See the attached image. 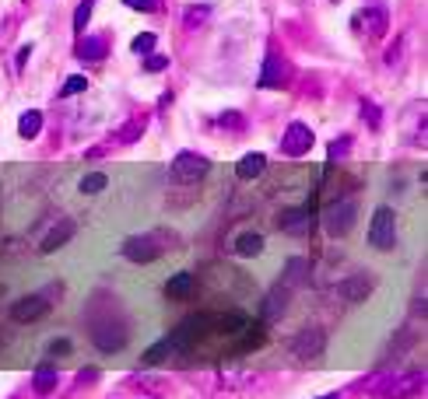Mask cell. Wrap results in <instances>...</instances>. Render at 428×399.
I'll return each instance as SVG.
<instances>
[{
	"mask_svg": "<svg viewBox=\"0 0 428 399\" xmlns=\"http://www.w3.org/2000/svg\"><path fill=\"white\" fill-rule=\"evenodd\" d=\"M355 217H358V203L351 197H344V200H337V203H330L327 210H323V228H327V235H347L351 228H355Z\"/></svg>",
	"mask_w": 428,
	"mask_h": 399,
	"instance_id": "1",
	"label": "cell"
},
{
	"mask_svg": "<svg viewBox=\"0 0 428 399\" xmlns=\"http://www.w3.org/2000/svg\"><path fill=\"white\" fill-rule=\"evenodd\" d=\"M369 245L372 249H393L397 245V214L393 207H376L369 224Z\"/></svg>",
	"mask_w": 428,
	"mask_h": 399,
	"instance_id": "2",
	"label": "cell"
},
{
	"mask_svg": "<svg viewBox=\"0 0 428 399\" xmlns=\"http://www.w3.org/2000/svg\"><path fill=\"white\" fill-rule=\"evenodd\" d=\"M208 168H211V161L204 158V155H193V151H183V155L172 158V175L179 182H197V179L208 175Z\"/></svg>",
	"mask_w": 428,
	"mask_h": 399,
	"instance_id": "3",
	"label": "cell"
},
{
	"mask_svg": "<svg viewBox=\"0 0 428 399\" xmlns=\"http://www.w3.org/2000/svg\"><path fill=\"white\" fill-rule=\"evenodd\" d=\"M312 130L305 126V123H292L288 130H285V137H281V155H288V158H302V155H309V147H312Z\"/></svg>",
	"mask_w": 428,
	"mask_h": 399,
	"instance_id": "4",
	"label": "cell"
},
{
	"mask_svg": "<svg viewBox=\"0 0 428 399\" xmlns=\"http://www.w3.org/2000/svg\"><path fill=\"white\" fill-rule=\"evenodd\" d=\"M123 256L130 263H155L162 256V245L155 235H133V239L123 242Z\"/></svg>",
	"mask_w": 428,
	"mask_h": 399,
	"instance_id": "5",
	"label": "cell"
},
{
	"mask_svg": "<svg viewBox=\"0 0 428 399\" xmlns=\"http://www.w3.org/2000/svg\"><path fill=\"white\" fill-rule=\"evenodd\" d=\"M91 336H95V347L102 354H113V351H123L127 343V326L123 322H102V326H91Z\"/></svg>",
	"mask_w": 428,
	"mask_h": 399,
	"instance_id": "6",
	"label": "cell"
},
{
	"mask_svg": "<svg viewBox=\"0 0 428 399\" xmlns=\"http://www.w3.org/2000/svg\"><path fill=\"white\" fill-rule=\"evenodd\" d=\"M312 221H316V214H312L309 203H305V207H295V210H281V217H277L281 232H288V235H309V232H312Z\"/></svg>",
	"mask_w": 428,
	"mask_h": 399,
	"instance_id": "7",
	"label": "cell"
},
{
	"mask_svg": "<svg viewBox=\"0 0 428 399\" xmlns=\"http://www.w3.org/2000/svg\"><path fill=\"white\" fill-rule=\"evenodd\" d=\"M46 312H49L46 294H29V298H18V301H14L11 319H14V322H39Z\"/></svg>",
	"mask_w": 428,
	"mask_h": 399,
	"instance_id": "8",
	"label": "cell"
},
{
	"mask_svg": "<svg viewBox=\"0 0 428 399\" xmlns=\"http://www.w3.org/2000/svg\"><path fill=\"white\" fill-rule=\"evenodd\" d=\"M323 347H327L323 329H302L299 336H295V343H292V354L295 358H320Z\"/></svg>",
	"mask_w": 428,
	"mask_h": 399,
	"instance_id": "9",
	"label": "cell"
},
{
	"mask_svg": "<svg viewBox=\"0 0 428 399\" xmlns=\"http://www.w3.org/2000/svg\"><path fill=\"white\" fill-rule=\"evenodd\" d=\"M288 63L277 56V53H270L267 56V63H263V74H260V88H285L288 84Z\"/></svg>",
	"mask_w": 428,
	"mask_h": 399,
	"instance_id": "10",
	"label": "cell"
},
{
	"mask_svg": "<svg viewBox=\"0 0 428 399\" xmlns=\"http://www.w3.org/2000/svg\"><path fill=\"white\" fill-rule=\"evenodd\" d=\"M71 239H74V224H71V221H60V224L49 228V235L39 242V252H43V256H53L56 249H63Z\"/></svg>",
	"mask_w": 428,
	"mask_h": 399,
	"instance_id": "11",
	"label": "cell"
},
{
	"mask_svg": "<svg viewBox=\"0 0 428 399\" xmlns=\"http://www.w3.org/2000/svg\"><path fill=\"white\" fill-rule=\"evenodd\" d=\"M337 291H341V298H344V301L358 305V301H365V298L372 294V280H369V277H362V274H358V277H347V280H344V284L337 287Z\"/></svg>",
	"mask_w": 428,
	"mask_h": 399,
	"instance_id": "12",
	"label": "cell"
},
{
	"mask_svg": "<svg viewBox=\"0 0 428 399\" xmlns=\"http://www.w3.org/2000/svg\"><path fill=\"white\" fill-rule=\"evenodd\" d=\"M309 274H312V263L305 259V256H292L288 263H285V287H299L302 280H309Z\"/></svg>",
	"mask_w": 428,
	"mask_h": 399,
	"instance_id": "13",
	"label": "cell"
},
{
	"mask_svg": "<svg viewBox=\"0 0 428 399\" xmlns=\"http://www.w3.org/2000/svg\"><path fill=\"white\" fill-rule=\"evenodd\" d=\"M285 305H288V287H285V284L270 287V294L263 298V319H277V316H285Z\"/></svg>",
	"mask_w": 428,
	"mask_h": 399,
	"instance_id": "14",
	"label": "cell"
},
{
	"mask_svg": "<svg viewBox=\"0 0 428 399\" xmlns=\"http://www.w3.org/2000/svg\"><path fill=\"white\" fill-rule=\"evenodd\" d=\"M263 172H267V158H263L260 151L239 158V165H235V175H239V179H260Z\"/></svg>",
	"mask_w": 428,
	"mask_h": 399,
	"instance_id": "15",
	"label": "cell"
},
{
	"mask_svg": "<svg viewBox=\"0 0 428 399\" xmlns=\"http://www.w3.org/2000/svg\"><path fill=\"white\" fill-rule=\"evenodd\" d=\"M193 291H197V277H193V274H175L172 280H165V294H169V298H179V301H183V298H190Z\"/></svg>",
	"mask_w": 428,
	"mask_h": 399,
	"instance_id": "16",
	"label": "cell"
},
{
	"mask_svg": "<svg viewBox=\"0 0 428 399\" xmlns=\"http://www.w3.org/2000/svg\"><path fill=\"white\" fill-rule=\"evenodd\" d=\"M235 252H239L243 259L260 256V252H263V235H257V232H243V235L235 239Z\"/></svg>",
	"mask_w": 428,
	"mask_h": 399,
	"instance_id": "17",
	"label": "cell"
},
{
	"mask_svg": "<svg viewBox=\"0 0 428 399\" xmlns=\"http://www.w3.org/2000/svg\"><path fill=\"white\" fill-rule=\"evenodd\" d=\"M39 130H43V113H36V109H29V113H21V120H18V133H21L25 140H32V137H39Z\"/></svg>",
	"mask_w": 428,
	"mask_h": 399,
	"instance_id": "18",
	"label": "cell"
},
{
	"mask_svg": "<svg viewBox=\"0 0 428 399\" xmlns=\"http://www.w3.org/2000/svg\"><path fill=\"white\" fill-rule=\"evenodd\" d=\"M78 56H81V60H102V56H106V39L85 36V39L78 42Z\"/></svg>",
	"mask_w": 428,
	"mask_h": 399,
	"instance_id": "19",
	"label": "cell"
},
{
	"mask_svg": "<svg viewBox=\"0 0 428 399\" xmlns=\"http://www.w3.org/2000/svg\"><path fill=\"white\" fill-rule=\"evenodd\" d=\"M358 25H365V28H369V36H372V39H379V36L386 32V14H383V11H362V14H358Z\"/></svg>",
	"mask_w": 428,
	"mask_h": 399,
	"instance_id": "20",
	"label": "cell"
},
{
	"mask_svg": "<svg viewBox=\"0 0 428 399\" xmlns=\"http://www.w3.org/2000/svg\"><path fill=\"white\" fill-rule=\"evenodd\" d=\"M172 351H175V347H172V340H169V336H162L158 343H151V347L141 354V364H158V361L169 358Z\"/></svg>",
	"mask_w": 428,
	"mask_h": 399,
	"instance_id": "21",
	"label": "cell"
},
{
	"mask_svg": "<svg viewBox=\"0 0 428 399\" xmlns=\"http://www.w3.org/2000/svg\"><path fill=\"white\" fill-rule=\"evenodd\" d=\"M106 186H109V179H106L102 172H88L85 179H81V193H85V197H95V193H102Z\"/></svg>",
	"mask_w": 428,
	"mask_h": 399,
	"instance_id": "22",
	"label": "cell"
},
{
	"mask_svg": "<svg viewBox=\"0 0 428 399\" xmlns=\"http://www.w3.org/2000/svg\"><path fill=\"white\" fill-rule=\"evenodd\" d=\"M32 385H36V393H49V389L56 385V368H53V364H43V368L36 371V382H32Z\"/></svg>",
	"mask_w": 428,
	"mask_h": 399,
	"instance_id": "23",
	"label": "cell"
},
{
	"mask_svg": "<svg viewBox=\"0 0 428 399\" xmlns=\"http://www.w3.org/2000/svg\"><path fill=\"white\" fill-rule=\"evenodd\" d=\"M144 116H137V120H130L127 126H123V130H120V133H116V140H120V144H130V140H137V137H141V133H144Z\"/></svg>",
	"mask_w": 428,
	"mask_h": 399,
	"instance_id": "24",
	"label": "cell"
},
{
	"mask_svg": "<svg viewBox=\"0 0 428 399\" xmlns=\"http://www.w3.org/2000/svg\"><path fill=\"white\" fill-rule=\"evenodd\" d=\"M91 11H95V0H81V4H78V11H74V28H78V32H85L88 28Z\"/></svg>",
	"mask_w": 428,
	"mask_h": 399,
	"instance_id": "25",
	"label": "cell"
},
{
	"mask_svg": "<svg viewBox=\"0 0 428 399\" xmlns=\"http://www.w3.org/2000/svg\"><path fill=\"white\" fill-rule=\"evenodd\" d=\"M85 88H88V78H85V74H71V78L63 81L60 95H63V98H71V95H81Z\"/></svg>",
	"mask_w": 428,
	"mask_h": 399,
	"instance_id": "26",
	"label": "cell"
},
{
	"mask_svg": "<svg viewBox=\"0 0 428 399\" xmlns=\"http://www.w3.org/2000/svg\"><path fill=\"white\" fill-rule=\"evenodd\" d=\"M130 49H133L137 56H148V53H155V36H151V32H141L137 39L130 42Z\"/></svg>",
	"mask_w": 428,
	"mask_h": 399,
	"instance_id": "27",
	"label": "cell"
},
{
	"mask_svg": "<svg viewBox=\"0 0 428 399\" xmlns=\"http://www.w3.org/2000/svg\"><path fill=\"white\" fill-rule=\"evenodd\" d=\"M165 67H169V56H162V53H148L144 56V71L148 74H162Z\"/></svg>",
	"mask_w": 428,
	"mask_h": 399,
	"instance_id": "28",
	"label": "cell"
},
{
	"mask_svg": "<svg viewBox=\"0 0 428 399\" xmlns=\"http://www.w3.org/2000/svg\"><path fill=\"white\" fill-rule=\"evenodd\" d=\"M127 7H133V11H144V14H151V11H158L162 4L158 0H123Z\"/></svg>",
	"mask_w": 428,
	"mask_h": 399,
	"instance_id": "29",
	"label": "cell"
},
{
	"mask_svg": "<svg viewBox=\"0 0 428 399\" xmlns=\"http://www.w3.org/2000/svg\"><path fill=\"white\" fill-rule=\"evenodd\" d=\"M204 18H208V7H200V11H197V7H190V11H186V28H193V25H200Z\"/></svg>",
	"mask_w": 428,
	"mask_h": 399,
	"instance_id": "30",
	"label": "cell"
},
{
	"mask_svg": "<svg viewBox=\"0 0 428 399\" xmlns=\"http://www.w3.org/2000/svg\"><path fill=\"white\" fill-rule=\"evenodd\" d=\"M218 126H228V130H243V116H235V113H225V116H218Z\"/></svg>",
	"mask_w": 428,
	"mask_h": 399,
	"instance_id": "31",
	"label": "cell"
},
{
	"mask_svg": "<svg viewBox=\"0 0 428 399\" xmlns=\"http://www.w3.org/2000/svg\"><path fill=\"white\" fill-rule=\"evenodd\" d=\"M49 354H71V340H53V343H49Z\"/></svg>",
	"mask_w": 428,
	"mask_h": 399,
	"instance_id": "32",
	"label": "cell"
},
{
	"mask_svg": "<svg viewBox=\"0 0 428 399\" xmlns=\"http://www.w3.org/2000/svg\"><path fill=\"white\" fill-rule=\"evenodd\" d=\"M362 113H369V123H372V126H379V109H376L372 102H362Z\"/></svg>",
	"mask_w": 428,
	"mask_h": 399,
	"instance_id": "33",
	"label": "cell"
},
{
	"mask_svg": "<svg viewBox=\"0 0 428 399\" xmlns=\"http://www.w3.org/2000/svg\"><path fill=\"white\" fill-rule=\"evenodd\" d=\"M337 155H347V137H341V144L330 147V158H337Z\"/></svg>",
	"mask_w": 428,
	"mask_h": 399,
	"instance_id": "34",
	"label": "cell"
},
{
	"mask_svg": "<svg viewBox=\"0 0 428 399\" xmlns=\"http://www.w3.org/2000/svg\"><path fill=\"white\" fill-rule=\"evenodd\" d=\"M29 56H32V46H25V49L18 53V67H25V60H29Z\"/></svg>",
	"mask_w": 428,
	"mask_h": 399,
	"instance_id": "35",
	"label": "cell"
},
{
	"mask_svg": "<svg viewBox=\"0 0 428 399\" xmlns=\"http://www.w3.org/2000/svg\"><path fill=\"white\" fill-rule=\"evenodd\" d=\"M320 399H341V393H327V396H320Z\"/></svg>",
	"mask_w": 428,
	"mask_h": 399,
	"instance_id": "36",
	"label": "cell"
}]
</instances>
